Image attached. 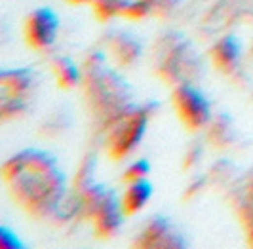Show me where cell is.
I'll return each instance as SVG.
<instances>
[{
    "label": "cell",
    "instance_id": "6da1fadb",
    "mask_svg": "<svg viewBox=\"0 0 253 249\" xmlns=\"http://www.w3.org/2000/svg\"><path fill=\"white\" fill-rule=\"evenodd\" d=\"M2 179L13 202L37 219L55 217L63 209L67 175L57 158L42 149H25L2 166Z\"/></svg>",
    "mask_w": 253,
    "mask_h": 249
},
{
    "label": "cell",
    "instance_id": "7a4b0ae2",
    "mask_svg": "<svg viewBox=\"0 0 253 249\" xmlns=\"http://www.w3.org/2000/svg\"><path fill=\"white\" fill-rule=\"evenodd\" d=\"M82 86L89 111L103 127L133 103L129 84L113 67H109L107 53L103 51L88 55L82 67Z\"/></svg>",
    "mask_w": 253,
    "mask_h": 249
},
{
    "label": "cell",
    "instance_id": "3957f363",
    "mask_svg": "<svg viewBox=\"0 0 253 249\" xmlns=\"http://www.w3.org/2000/svg\"><path fill=\"white\" fill-rule=\"evenodd\" d=\"M152 65L156 75L173 86L196 82L204 71L190 40L179 33H166L158 38L152 51Z\"/></svg>",
    "mask_w": 253,
    "mask_h": 249
},
{
    "label": "cell",
    "instance_id": "277c9868",
    "mask_svg": "<svg viewBox=\"0 0 253 249\" xmlns=\"http://www.w3.org/2000/svg\"><path fill=\"white\" fill-rule=\"evenodd\" d=\"M152 116L151 103H131L105 125V150L113 160H124L139 147Z\"/></svg>",
    "mask_w": 253,
    "mask_h": 249
},
{
    "label": "cell",
    "instance_id": "5b68a950",
    "mask_svg": "<svg viewBox=\"0 0 253 249\" xmlns=\"http://www.w3.org/2000/svg\"><path fill=\"white\" fill-rule=\"evenodd\" d=\"M38 89V75L31 67L4 69L0 73V114L12 120L25 114Z\"/></svg>",
    "mask_w": 253,
    "mask_h": 249
},
{
    "label": "cell",
    "instance_id": "8992f818",
    "mask_svg": "<svg viewBox=\"0 0 253 249\" xmlns=\"http://www.w3.org/2000/svg\"><path fill=\"white\" fill-rule=\"evenodd\" d=\"M171 101H173V109L177 112V118L189 131H198L208 127L210 120L213 118L210 101L194 86V82L175 86Z\"/></svg>",
    "mask_w": 253,
    "mask_h": 249
},
{
    "label": "cell",
    "instance_id": "52a82bcc",
    "mask_svg": "<svg viewBox=\"0 0 253 249\" xmlns=\"http://www.w3.org/2000/svg\"><path fill=\"white\" fill-rule=\"evenodd\" d=\"M59 15L51 8H37L25 19V40L31 48L48 51L59 35Z\"/></svg>",
    "mask_w": 253,
    "mask_h": 249
},
{
    "label": "cell",
    "instance_id": "ba28073f",
    "mask_svg": "<svg viewBox=\"0 0 253 249\" xmlns=\"http://www.w3.org/2000/svg\"><path fill=\"white\" fill-rule=\"evenodd\" d=\"M137 248H185L187 240L183 232L168 217L156 215L143 226L139 238L133 242Z\"/></svg>",
    "mask_w": 253,
    "mask_h": 249
},
{
    "label": "cell",
    "instance_id": "9c48e42d",
    "mask_svg": "<svg viewBox=\"0 0 253 249\" xmlns=\"http://www.w3.org/2000/svg\"><path fill=\"white\" fill-rule=\"evenodd\" d=\"M107 53L113 57L118 67H131L143 55V44L135 35L127 31H113L107 40Z\"/></svg>",
    "mask_w": 253,
    "mask_h": 249
},
{
    "label": "cell",
    "instance_id": "30bf717a",
    "mask_svg": "<svg viewBox=\"0 0 253 249\" xmlns=\"http://www.w3.org/2000/svg\"><path fill=\"white\" fill-rule=\"evenodd\" d=\"M242 42L238 37L228 35L217 40V44L211 48V63L215 65L217 71L225 73V75H232L242 61Z\"/></svg>",
    "mask_w": 253,
    "mask_h": 249
},
{
    "label": "cell",
    "instance_id": "8fae6325",
    "mask_svg": "<svg viewBox=\"0 0 253 249\" xmlns=\"http://www.w3.org/2000/svg\"><path fill=\"white\" fill-rule=\"evenodd\" d=\"M179 2L181 0H131L122 17L127 19H145L149 15L166 17L173 10H177Z\"/></svg>",
    "mask_w": 253,
    "mask_h": 249
},
{
    "label": "cell",
    "instance_id": "7c38bea8",
    "mask_svg": "<svg viewBox=\"0 0 253 249\" xmlns=\"http://www.w3.org/2000/svg\"><path fill=\"white\" fill-rule=\"evenodd\" d=\"M152 192L154 187L147 179H141V181H133V183H127L126 190L122 194V209L126 215H135L141 209L147 208L149 200L152 198Z\"/></svg>",
    "mask_w": 253,
    "mask_h": 249
},
{
    "label": "cell",
    "instance_id": "4fadbf2b",
    "mask_svg": "<svg viewBox=\"0 0 253 249\" xmlns=\"http://www.w3.org/2000/svg\"><path fill=\"white\" fill-rule=\"evenodd\" d=\"M51 71L57 80V84L61 87H71L82 84V67H78L71 57L67 55H57L51 61Z\"/></svg>",
    "mask_w": 253,
    "mask_h": 249
},
{
    "label": "cell",
    "instance_id": "5bb4252c",
    "mask_svg": "<svg viewBox=\"0 0 253 249\" xmlns=\"http://www.w3.org/2000/svg\"><path fill=\"white\" fill-rule=\"evenodd\" d=\"M236 137V129L232 125V120L227 114H217L210 120L208 124V141L211 145H215L219 149H225L228 145H232V141Z\"/></svg>",
    "mask_w": 253,
    "mask_h": 249
},
{
    "label": "cell",
    "instance_id": "9a60e30c",
    "mask_svg": "<svg viewBox=\"0 0 253 249\" xmlns=\"http://www.w3.org/2000/svg\"><path fill=\"white\" fill-rule=\"evenodd\" d=\"M234 204H236L238 215H240L242 223L246 226L250 242H252V246H253V173L250 175V179L244 183V188L238 190Z\"/></svg>",
    "mask_w": 253,
    "mask_h": 249
},
{
    "label": "cell",
    "instance_id": "2e32d148",
    "mask_svg": "<svg viewBox=\"0 0 253 249\" xmlns=\"http://www.w3.org/2000/svg\"><path fill=\"white\" fill-rule=\"evenodd\" d=\"M131 0H93L91 8L95 15L101 19V21H109L113 17L118 15H124L126 8L129 6Z\"/></svg>",
    "mask_w": 253,
    "mask_h": 249
},
{
    "label": "cell",
    "instance_id": "e0dca14e",
    "mask_svg": "<svg viewBox=\"0 0 253 249\" xmlns=\"http://www.w3.org/2000/svg\"><path fill=\"white\" fill-rule=\"evenodd\" d=\"M151 173V164L145 158H139V160H133L126 167V171L122 175L124 183H133V181H141V179H147Z\"/></svg>",
    "mask_w": 253,
    "mask_h": 249
},
{
    "label": "cell",
    "instance_id": "ac0fdd59",
    "mask_svg": "<svg viewBox=\"0 0 253 249\" xmlns=\"http://www.w3.org/2000/svg\"><path fill=\"white\" fill-rule=\"evenodd\" d=\"M0 246L2 249H23L25 244L19 240L17 232H13L10 226H2L0 228Z\"/></svg>",
    "mask_w": 253,
    "mask_h": 249
},
{
    "label": "cell",
    "instance_id": "d6986e66",
    "mask_svg": "<svg viewBox=\"0 0 253 249\" xmlns=\"http://www.w3.org/2000/svg\"><path fill=\"white\" fill-rule=\"evenodd\" d=\"M69 2L71 4H89V6L93 4V0H69Z\"/></svg>",
    "mask_w": 253,
    "mask_h": 249
}]
</instances>
